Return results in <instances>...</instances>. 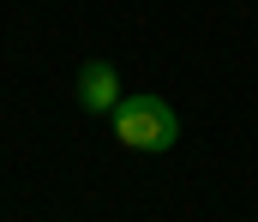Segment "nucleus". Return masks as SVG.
<instances>
[{"mask_svg": "<svg viewBox=\"0 0 258 222\" xmlns=\"http://www.w3.org/2000/svg\"><path fill=\"white\" fill-rule=\"evenodd\" d=\"M78 102L90 108V114H114L120 108V78L108 60H90L84 72H78Z\"/></svg>", "mask_w": 258, "mask_h": 222, "instance_id": "f03ea898", "label": "nucleus"}, {"mask_svg": "<svg viewBox=\"0 0 258 222\" xmlns=\"http://www.w3.org/2000/svg\"><path fill=\"white\" fill-rule=\"evenodd\" d=\"M114 138L126 150H174L180 144V120H174V108L162 102V96H120V108H114Z\"/></svg>", "mask_w": 258, "mask_h": 222, "instance_id": "f257e3e1", "label": "nucleus"}]
</instances>
